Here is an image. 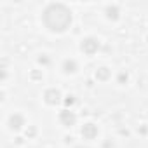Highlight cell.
<instances>
[{
	"mask_svg": "<svg viewBox=\"0 0 148 148\" xmlns=\"http://www.w3.org/2000/svg\"><path fill=\"white\" fill-rule=\"evenodd\" d=\"M71 23V12L63 4H51L44 11V25L51 32H64Z\"/></svg>",
	"mask_w": 148,
	"mask_h": 148,
	"instance_id": "6da1fadb",
	"label": "cell"
},
{
	"mask_svg": "<svg viewBox=\"0 0 148 148\" xmlns=\"http://www.w3.org/2000/svg\"><path fill=\"white\" fill-rule=\"evenodd\" d=\"M98 47H99V44H98V40L96 38H86L84 42H82V51L86 52V54H94L96 51H98Z\"/></svg>",
	"mask_w": 148,
	"mask_h": 148,
	"instance_id": "7a4b0ae2",
	"label": "cell"
},
{
	"mask_svg": "<svg viewBox=\"0 0 148 148\" xmlns=\"http://www.w3.org/2000/svg\"><path fill=\"white\" fill-rule=\"evenodd\" d=\"M59 120H61V124L63 125H73L75 124V120H77V117H75V113L73 112H70V110H63L61 113H59Z\"/></svg>",
	"mask_w": 148,
	"mask_h": 148,
	"instance_id": "3957f363",
	"label": "cell"
},
{
	"mask_svg": "<svg viewBox=\"0 0 148 148\" xmlns=\"http://www.w3.org/2000/svg\"><path fill=\"white\" fill-rule=\"evenodd\" d=\"M44 98H45V101H47L49 105H56V103H59L61 92H59V91H56V89H47V91H45V94H44Z\"/></svg>",
	"mask_w": 148,
	"mask_h": 148,
	"instance_id": "277c9868",
	"label": "cell"
},
{
	"mask_svg": "<svg viewBox=\"0 0 148 148\" xmlns=\"http://www.w3.org/2000/svg\"><path fill=\"white\" fill-rule=\"evenodd\" d=\"M82 136H84L86 139H94V138L98 136V127H96L94 124H86V125L82 127Z\"/></svg>",
	"mask_w": 148,
	"mask_h": 148,
	"instance_id": "5b68a950",
	"label": "cell"
},
{
	"mask_svg": "<svg viewBox=\"0 0 148 148\" xmlns=\"http://www.w3.org/2000/svg\"><path fill=\"white\" fill-rule=\"evenodd\" d=\"M25 124V119L21 117V115H12L11 119H9V125H11V129H19L21 125Z\"/></svg>",
	"mask_w": 148,
	"mask_h": 148,
	"instance_id": "8992f818",
	"label": "cell"
},
{
	"mask_svg": "<svg viewBox=\"0 0 148 148\" xmlns=\"http://www.w3.org/2000/svg\"><path fill=\"white\" fill-rule=\"evenodd\" d=\"M63 70L66 71V73H73L77 70V63L73 61V59H66L64 63H63Z\"/></svg>",
	"mask_w": 148,
	"mask_h": 148,
	"instance_id": "52a82bcc",
	"label": "cell"
},
{
	"mask_svg": "<svg viewBox=\"0 0 148 148\" xmlns=\"http://www.w3.org/2000/svg\"><path fill=\"white\" fill-rule=\"evenodd\" d=\"M96 77H98V79H101V80H106V79L110 77L108 68H99V70H98V73H96Z\"/></svg>",
	"mask_w": 148,
	"mask_h": 148,
	"instance_id": "ba28073f",
	"label": "cell"
},
{
	"mask_svg": "<svg viewBox=\"0 0 148 148\" xmlns=\"http://www.w3.org/2000/svg\"><path fill=\"white\" fill-rule=\"evenodd\" d=\"M106 16H108L110 19H117V18H119V9H117V7H108V9H106Z\"/></svg>",
	"mask_w": 148,
	"mask_h": 148,
	"instance_id": "9c48e42d",
	"label": "cell"
}]
</instances>
